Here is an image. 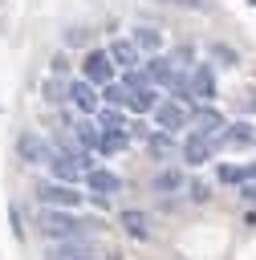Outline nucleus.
<instances>
[{
	"label": "nucleus",
	"instance_id": "obj_1",
	"mask_svg": "<svg viewBox=\"0 0 256 260\" xmlns=\"http://www.w3.org/2000/svg\"><path fill=\"white\" fill-rule=\"evenodd\" d=\"M37 228H41V236H49V240H81L93 223L81 219V215H73L69 207H45L41 219H37Z\"/></svg>",
	"mask_w": 256,
	"mask_h": 260
},
{
	"label": "nucleus",
	"instance_id": "obj_2",
	"mask_svg": "<svg viewBox=\"0 0 256 260\" xmlns=\"http://www.w3.org/2000/svg\"><path fill=\"white\" fill-rule=\"evenodd\" d=\"M114 69H118V65H114L110 49H89V53H85V61H81V77H89L98 89L114 81Z\"/></svg>",
	"mask_w": 256,
	"mask_h": 260
},
{
	"label": "nucleus",
	"instance_id": "obj_3",
	"mask_svg": "<svg viewBox=\"0 0 256 260\" xmlns=\"http://www.w3.org/2000/svg\"><path fill=\"white\" fill-rule=\"evenodd\" d=\"M146 77L158 81V85H167V89H179V98L187 93V77H183L179 65L167 61V57H150V61H146Z\"/></svg>",
	"mask_w": 256,
	"mask_h": 260
},
{
	"label": "nucleus",
	"instance_id": "obj_4",
	"mask_svg": "<svg viewBox=\"0 0 256 260\" xmlns=\"http://www.w3.org/2000/svg\"><path fill=\"white\" fill-rule=\"evenodd\" d=\"M85 195L81 191H73V183H45V187H37V203L41 207H77Z\"/></svg>",
	"mask_w": 256,
	"mask_h": 260
},
{
	"label": "nucleus",
	"instance_id": "obj_5",
	"mask_svg": "<svg viewBox=\"0 0 256 260\" xmlns=\"http://www.w3.org/2000/svg\"><path fill=\"white\" fill-rule=\"evenodd\" d=\"M65 93H69V102H73L77 110H85V114H98V110H102L98 85H93L89 77H77V81H69V85H65Z\"/></svg>",
	"mask_w": 256,
	"mask_h": 260
},
{
	"label": "nucleus",
	"instance_id": "obj_6",
	"mask_svg": "<svg viewBox=\"0 0 256 260\" xmlns=\"http://www.w3.org/2000/svg\"><path fill=\"white\" fill-rule=\"evenodd\" d=\"M154 122L163 126V130H179V126H187V106H183V98H158V106H154Z\"/></svg>",
	"mask_w": 256,
	"mask_h": 260
},
{
	"label": "nucleus",
	"instance_id": "obj_7",
	"mask_svg": "<svg viewBox=\"0 0 256 260\" xmlns=\"http://www.w3.org/2000/svg\"><path fill=\"white\" fill-rule=\"evenodd\" d=\"M215 146H219V138H215V134H203V130H195V134L183 142V158H187L191 167H203V162L215 154Z\"/></svg>",
	"mask_w": 256,
	"mask_h": 260
},
{
	"label": "nucleus",
	"instance_id": "obj_8",
	"mask_svg": "<svg viewBox=\"0 0 256 260\" xmlns=\"http://www.w3.org/2000/svg\"><path fill=\"white\" fill-rule=\"evenodd\" d=\"M187 98H199V102H211L215 98V73L207 65H195L187 73Z\"/></svg>",
	"mask_w": 256,
	"mask_h": 260
},
{
	"label": "nucleus",
	"instance_id": "obj_9",
	"mask_svg": "<svg viewBox=\"0 0 256 260\" xmlns=\"http://www.w3.org/2000/svg\"><path fill=\"white\" fill-rule=\"evenodd\" d=\"M16 150H20V158H24V162H49V158H53L49 142H45V138H37V134H20Z\"/></svg>",
	"mask_w": 256,
	"mask_h": 260
},
{
	"label": "nucleus",
	"instance_id": "obj_10",
	"mask_svg": "<svg viewBox=\"0 0 256 260\" xmlns=\"http://www.w3.org/2000/svg\"><path fill=\"white\" fill-rule=\"evenodd\" d=\"M49 260H93V248L85 240H61L49 248Z\"/></svg>",
	"mask_w": 256,
	"mask_h": 260
},
{
	"label": "nucleus",
	"instance_id": "obj_11",
	"mask_svg": "<svg viewBox=\"0 0 256 260\" xmlns=\"http://www.w3.org/2000/svg\"><path fill=\"white\" fill-rule=\"evenodd\" d=\"M85 183H89V187H93L98 195H106V199H110L114 191H122V179H118L114 171H98V167H93V171L85 175Z\"/></svg>",
	"mask_w": 256,
	"mask_h": 260
},
{
	"label": "nucleus",
	"instance_id": "obj_12",
	"mask_svg": "<svg viewBox=\"0 0 256 260\" xmlns=\"http://www.w3.org/2000/svg\"><path fill=\"white\" fill-rule=\"evenodd\" d=\"M110 57H114V65L134 69V65H138V45H134V41H114V45H110Z\"/></svg>",
	"mask_w": 256,
	"mask_h": 260
},
{
	"label": "nucleus",
	"instance_id": "obj_13",
	"mask_svg": "<svg viewBox=\"0 0 256 260\" xmlns=\"http://www.w3.org/2000/svg\"><path fill=\"white\" fill-rule=\"evenodd\" d=\"M126 106H130L134 114H146V110H154V106H158V93H154L150 85H138V89H130Z\"/></svg>",
	"mask_w": 256,
	"mask_h": 260
},
{
	"label": "nucleus",
	"instance_id": "obj_14",
	"mask_svg": "<svg viewBox=\"0 0 256 260\" xmlns=\"http://www.w3.org/2000/svg\"><path fill=\"white\" fill-rule=\"evenodd\" d=\"M219 146H252V126H244V122L223 126L219 130Z\"/></svg>",
	"mask_w": 256,
	"mask_h": 260
},
{
	"label": "nucleus",
	"instance_id": "obj_15",
	"mask_svg": "<svg viewBox=\"0 0 256 260\" xmlns=\"http://www.w3.org/2000/svg\"><path fill=\"white\" fill-rule=\"evenodd\" d=\"M219 179H223V183L252 187V183H256V162H244V167H219Z\"/></svg>",
	"mask_w": 256,
	"mask_h": 260
},
{
	"label": "nucleus",
	"instance_id": "obj_16",
	"mask_svg": "<svg viewBox=\"0 0 256 260\" xmlns=\"http://www.w3.org/2000/svg\"><path fill=\"white\" fill-rule=\"evenodd\" d=\"M146 146H150V154H154V158H167V154L175 150V134L158 126L154 134H146Z\"/></svg>",
	"mask_w": 256,
	"mask_h": 260
},
{
	"label": "nucleus",
	"instance_id": "obj_17",
	"mask_svg": "<svg viewBox=\"0 0 256 260\" xmlns=\"http://www.w3.org/2000/svg\"><path fill=\"white\" fill-rule=\"evenodd\" d=\"M130 41H134L138 49H150V53H158V49H163V32H158V28H150V24H138Z\"/></svg>",
	"mask_w": 256,
	"mask_h": 260
},
{
	"label": "nucleus",
	"instance_id": "obj_18",
	"mask_svg": "<svg viewBox=\"0 0 256 260\" xmlns=\"http://www.w3.org/2000/svg\"><path fill=\"white\" fill-rule=\"evenodd\" d=\"M126 142H130L126 130H102V134H98V150H102V154H118Z\"/></svg>",
	"mask_w": 256,
	"mask_h": 260
},
{
	"label": "nucleus",
	"instance_id": "obj_19",
	"mask_svg": "<svg viewBox=\"0 0 256 260\" xmlns=\"http://www.w3.org/2000/svg\"><path fill=\"white\" fill-rule=\"evenodd\" d=\"M195 126H199L203 134H215V138H219V130H223V118H219V114L207 106V110H199V114H195Z\"/></svg>",
	"mask_w": 256,
	"mask_h": 260
},
{
	"label": "nucleus",
	"instance_id": "obj_20",
	"mask_svg": "<svg viewBox=\"0 0 256 260\" xmlns=\"http://www.w3.org/2000/svg\"><path fill=\"white\" fill-rule=\"evenodd\" d=\"M98 126L102 130H126V118L118 114V106H106V110H98Z\"/></svg>",
	"mask_w": 256,
	"mask_h": 260
},
{
	"label": "nucleus",
	"instance_id": "obj_21",
	"mask_svg": "<svg viewBox=\"0 0 256 260\" xmlns=\"http://www.w3.org/2000/svg\"><path fill=\"white\" fill-rule=\"evenodd\" d=\"M126 98H130V89H126V85H118V81L102 85V102H106V106H126Z\"/></svg>",
	"mask_w": 256,
	"mask_h": 260
},
{
	"label": "nucleus",
	"instance_id": "obj_22",
	"mask_svg": "<svg viewBox=\"0 0 256 260\" xmlns=\"http://www.w3.org/2000/svg\"><path fill=\"white\" fill-rule=\"evenodd\" d=\"M183 187V175L179 171H163L158 179H154V191H163V195H171V191H179Z\"/></svg>",
	"mask_w": 256,
	"mask_h": 260
},
{
	"label": "nucleus",
	"instance_id": "obj_23",
	"mask_svg": "<svg viewBox=\"0 0 256 260\" xmlns=\"http://www.w3.org/2000/svg\"><path fill=\"white\" fill-rule=\"evenodd\" d=\"M122 223H126L130 236H138V240L146 236V215H142V211H122Z\"/></svg>",
	"mask_w": 256,
	"mask_h": 260
},
{
	"label": "nucleus",
	"instance_id": "obj_24",
	"mask_svg": "<svg viewBox=\"0 0 256 260\" xmlns=\"http://www.w3.org/2000/svg\"><path fill=\"white\" fill-rule=\"evenodd\" d=\"M73 134L81 138V146H98V134H102V130H93V122H77Z\"/></svg>",
	"mask_w": 256,
	"mask_h": 260
},
{
	"label": "nucleus",
	"instance_id": "obj_25",
	"mask_svg": "<svg viewBox=\"0 0 256 260\" xmlns=\"http://www.w3.org/2000/svg\"><path fill=\"white\" fill-rule=\"evenodd\" d=\"M45 98H49V102H61V98H65V93H61V85H57L53 77H45Z\"/></svg>",
	"mask_w": 256,
	"mask_h": 260
},
{
	"label": "nucleus",
	"instance_id": "obj_26",
	"mask_svg": "<svg viewBox=\"0 0 256 260\" xmlns=\"http://www.w3.org/2000/svg\"><path fill=\"white\" fill-rule=\"evenodd\" d=\"M211 53H215V57H223V65H236V61H240V57H236V53H232V49H223V45H215V49H211Z\"/></svg>",
	"mask_w": 256,
	"mask_h": 260
},
{
	"label": "nucleus",
	"instance_id": "obj_27",
	"mask_svg": "<svg viewBox=\"0 0 256 260\" xmlns=\"http://www.w3.org/2000/svg\"><path fill=\"white\" fill-rule=\"evenodd\" d=\"M163 4H183V8H203V0H163Z\"/></svg>",
	"mask_w": 256,
	"mask_h": 260
},
{
	"label": "nucleus",
	"instance_id": "obj_28",
	"mask_svg": "<svg viewBox=\"0 0 256 260\" xmlns=\"http://www.w3.org/2000/svg\"><path fill=\"white\" fill-rule=\"evenodd\" d=\"M244 195H248V199H256V183H252V187H248V191H244Z\"/></svg>",
	"mask_w": 256,
	"mask_h": 260
},
{
	"label": "nucleus",
	"instance_id": "obj_29",
	"mask_svg": "<svg viewBox=\"0 0 256 260\" xmlns=\"http://www.w3.org/2000/svg\"><path fill=\"white\" fill-rule=\"evenodd\" d=\"M248 4H252V8H256V0H248Z\"/></svg>",
	"mask_w": 256,
	"mask_h": 260
}]
</instances>
